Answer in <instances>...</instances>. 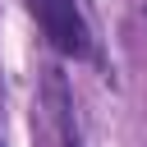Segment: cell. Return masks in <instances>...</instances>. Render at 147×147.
<instances>
[{
	"instance_id": "1",
	"label": "cell",
	"mask_w": 147,
	"mask_h": 147,
	"mask_svg": "<svg viewBox=\"0 0 147 147\" xmlns=\"http://www.w3.org/2000/svg\"><path fill=\"white\" fill-rule=\"evenodd\" d=\"M32 14H37L41 32L51 37V46L60 55L83 60L92 51V32H87V23H83V14H78L74 0H32Z\"/></svg>"
},
{
	"instance_id": "2",
	"label": "cell",
	"mask_w": 147,
	"mask_h": 147,
	"mask_svg": "<svg viewBox=\"0 0 147 147\" xmlns=\"http://www.w3.org/2000/svg\"><path fill=\"white\" fill-rule=\"evenodd\" d=\"M60 147H78V142H74V138H69V133H64V142H60Z\"/></svg>"
}]
</instances>
